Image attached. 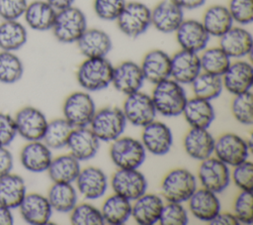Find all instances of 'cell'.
I'll use <instances>...</instances> for the list:
<instances>
[{"mask_svg":"<svg viewBox=\"0 0 253 225\" xmlns=\"http://www.w3.org/2000/svg\"><path fill=\"white\" fill-rule=\"evenodd\" d=\"M150 96L157 114L168 118L182 115L188 99L184 85L172 78L154 84Z\"/></svg>","mask_w":253,"mask_h":225,"instance_id":"6da1fadb","label":"cell"},{"mask_svg":"<svg viewBox=\"0 0 253 225\" xmlns=\"http://www.w3.org/2000/svg\"><path fill=\"white\" fill-rule=\"evenodd\" d=\"M113 69L107 57H85L76 70V79L85 91H100L111 85Z\"/></svg>","mask_w":253,"mask_h":225,"instance_id":"7a4b0ae2","label":"cell"},{"mask_svg":"<svg viewBox=\"0 0 253 225\" xmlns=\"http://www.w3.org/2000/svg\"><path fill=\"white\" fill-rule=\"evenodd\" d=\"M197 176L185 168L169 170L161 180L160 191L165 201L184 203L198 188Z\"/></svg>","mask_w":253,"mask_h":225,"instance_id":"3957f363","label":"cell"},{"mask_svg":"<svg viewBox=\"0 0 253 225\" xmlns=\"http://www.w3.org/2000/svg\"><path fill=\"white\" fill-rule=\"evenodd\" d=\"M88 28L85 13L72 5L57 10L53 26L50 31L56 41L62 44H76Z\"/></svg>","mask_w":253,"mask_h":225,"instance_id":"277c9868","label":"cell"},{"mask_svg":"<svg viewBox=\"0 0 253 225\" xmlns=\"http://www.w3.org/2000/svg\"><path fill=\"white\" fill-rule=\"evenodd\" d=\"M126 124L122 108L107 106L96 110L89 128L100 142L111 143L124 134Z\"/></svg>","mask_w":253,"mask_h":225,"instance_id":"5b68a950","label":"cell"},{"mask_svg":"<svg viewBox=\"0 0 253 225\" xmlns=\"http://www.w3.org/2000/svg\"><path fill=\"white\" fill-rule=\"evenodd\" d=\"M146 154L140 140L123 135L111 142L109 149L110 159L117 169H139Z\"/></svg>","mask_w":253,"mask_h":225,"instance_id":"8992f818","label":"cell"},{"mask_svg":"<svg viewBox=\"0 0 253 225\" xmlns=\"http://www.w3.org/2000/svg\"><path fill=\"white\" fill-rule=\"evenodd\" d=\"M116 22L125 36L135 39L151 26V9L139 1L126 2Z\"/></svg>","mask_w":253,"mask_h":225,"instance_id":"52a82bcc","label":"cell"},{"mask_svg":"<svg viewBox=\"0 0 253 225\" xmlns=\"http://www.w3.org/2000/svg\"><path fill=\"white\" fill-rule=\"evenodd\" d=\"M251 139H244L241 136L227 132L215 138L213 156L232 168L249 159L252 149Z\"/></svg>","mask_w":253,"mask_h":225,"instance_id":"ba28073f","label":"cell"},{"mask_svg":"<svg viewBox=\"0 0 253 225\" xmlns=\"http://www.w3.org/2000/svg\"><path fill=\"white\" fill-rule=\"evenodd\" d=\"M96 110L93 97L85 90L70 93L62 105L63 118L73 128L89 126Z\"/></svg>","mask_w":253,"mask_h":225,"instance_id":"9c48e42d","label":"cell"},{"mask_svg":"<svg viewBox=\"0 0 253 225\" xmlns=\"http://www.w3.org/2000/svg\"><path fill=\"white\" fill-rule=\"evenodd\" d=\"M196 176L201 187L217 194L224 191L231 183L230 168L214 156L201 161Z\"/></svg>","mask_w":253,"mask_h":225,"instance_id":"30bf717a","label":"cell"},{"mask_svg":"<svg viewBox=\"0 0 253 225\" xmlns=\"http://www.w3.org/2000/svg\"><path fill=\"white\" fill-rule=\"evenodd\" d=\"M122 110L126 122L135 127H144L157 115L151 96L141 90L126 95Z\"/></svg>","mask_w":253,"mask_h":225,"instance_id":"8fae6325","label":"cell"},{"mask_svg":"<svg viewBox=\"0 0 253 225\" xmlns=\"http://www.w3.org/2000/svg\"><path fill=\"white\" fill-rule=\"evenodd\" d=\"M113 192L133 201L147 190V179L138 169H117L111 177Z\"/></svg>","mask_w":253,"mask_h":225,"instance_id":"7c38bea8","label":"cell"},{"mask_svg":"<svg viewBox=\"0 0 253 225\" xmlns=\"http://www.w3.org/2000/svg\"><path fill=\"white\" fill-rule=\"evenodd\" d=\"M13 118L17 135H20L24 140L29 142L42 139L48 121L41 109L34 106H25Z\"/></svg>","mask_w":253,"mask_h":225,"instance_id":"4fadbf2b","label":"cell"},{"mask_svg":"<svg viewBox=\"0 0 253 225\" xmlns=\"http://www.w3.org/2000/svg\"><path fill=\"white\" fill-rule=\"evenodd\" d=\"M146 153L161 157L168 154L173 146V133L164 122L153 120L142 127L140 139Z\"/></svg>","mask_w":253,"mask_h":225,"instance_id":"5bb4252c","label":"cell"},{"mask_svg":"<svg viewBox=\"0 0 253 225\" xmlns=\"http://www.w3.org/2000/svg\"><path fill=\"white\" fill-rule=\"evenodd\" d=\"M78 193L87 200H96L103 197L109 186L106 172L93 166L81 168L74 181Z\"/></svg>","mask_w":253,"mask_h":225,"instance_id":"9a60e30c","label":"cell"},{"mask_svg":"<svg viewBox=\"0 0 253 225\" xmlns=\"http://www.w3.org/2000/svg\"><path fill=\"white\" fill-rule=\"evenodd\" d=\"M223 89L231 95L251 91L253 85V66L246 58L231 60L221 75Z\"/></svg>","mask_w":253,"mask_h":225,"instance_id":"2e32d148","label":"cell"},{"mask_svg":"<svg viewBox=\"0 0 253 225\" xmlns=\"http://www.w3.org/2000/svg\"><path fill=\"white\" fill-rule=\"evenodd\" d=\"M174 34L180 49L197 54L208 47L211 39L202 22L196 19H184Z\"/></svg>","mask_w":253,"mask_h":225,"instance_id":"e0dca14e","label":"cell"},{"mask_svg":"<svg viewBox=\"0 0 253 225\" xmlns=\"http://www.w3.org/2000/svg\"><path fill=\"white\" fill-rule=\"evenodd\" d=\"M144 81L139 63L133 60H124L114 66L111 84L125 95L140 90Z\"/></svg>","mask_w":253,"mask_h":225,"instance_id":"ac0fdd59","label":"cell"},{"mask_svg":"<svg viewBox=\"0 0 253 225\" xmlns=\"http://www.w3.org/2000/svg\"><path fill=\"white\" fill-rule=\"evenodd\" d=\"M218 39V46L231 59L246 58L252 53V34L243 26L233 25Z\"/></svg>","mask_w":253,"mask_h":225,"instance_id":"d6986e66","label":"cell"},{"mask_svg":"<svg viewBox=\"0 0 253 225\" xmlns=\"http://www.w3.org/2000/svg\"><path fill=\"white\" fill-rule=\"evenodd\" d=\"M184 19V10L172 0H161L151 9V26L163 34L175 33Z\"/></svg>","mask_w":253,"mask_h":225,"instance_id":"ffe728a7","label":"cell"},{"mask_svg":"<svg viewBox=\"0 0 253 225\" xmlns=\"http://www.w3.org/2000/svg\"><path fill=\"white\" fill-rule=\"evenodd\" d=\"M100 140L92 132L89 126L78 127L73 128L71 131L66 148L68 149V153L79 162H85L96 157L100 148Z\"/></svg>","mask_w":253,"mask_h":225,"instance_id":"44dd1931","label":"cell"},{"mask_svg":"<svg viewBox=\"0 0 253 225\" xmlns=\"http://www.w3.org/2000/svg\"><path fill=\"white\" fill-rule=\"evenodd\" d=\"M188 211L196 219L209 223L221 210L217 193L204 187H198L187 200Z\"/></svg>","mask_w":253,"mask_h":225,"instance_id":"7402d4cb","label":"cell"},{"mask_svg":"<svg viewBox=\"0 0 253 225\" xmlns=\"http://www.w3.org/2000/svg\"><path fill=\"white\" fill-rule=\"evenodd\" d=\"M201 72L199 54L180 49L171 56L170 78L180 84H191Z\"/></svg>","mask_w":253,"mask_h":225,"instance_id":"603a6c76","label":"cell"},{"mask_svg":"<svg viewBox=\"0 0 253 225\" xmlns=\"http://www.w3.org/2000/svg\"><path fill=\"white\" fill-rule=\"evenodd\" d=\"M18 208L23 220L31 225L49 223L53 211L47 197L38 192H27Z\"/></svg>","mask_w":253,"mask_h":225,"instance_id":"cb8c5ba5","label":"cell"},{"mask_svg":"<svg viewBox=\"0 0 253 225\" xmlns=\"http://www.w3.org/2000/svg\"><path fill=\"white\" fill-rule=\"evenodd\" d=\"M214 142L209 128L190 127L183 138V148L191 159L201 162L213 156Z\"/></svg>","mask_w":253,"mask_h":225,"instance_id":"d4e9b609","label":"cell"},{"mask_svg":"<svg viewBox=\"0 0 253 225\" xmlns=\"http://www.w3.org/2000/svg\"><path fill=\"white\" fill-rule=\"evenodd\" d=\"M164 203L160 194L145 192L131 201V217L139 225L157 224Z\"/></svg>","mask_w":253,"mask_h":225,"instance_id":"484cf974","label":"cell"},{"mask_svg":"<svg viewBox=\"0 0 253 225\" xmlns=\"http://www.w3.org/2000/svg\"><path fill=\"white\" fill-rule=\"evenodd\" d=\"M144 79L152 84L170 78L171 56L160 49L147 52L139 63Z\"/></svg>","mask_w":253,"mask_h":225,"instance_id":"4316f807","label":"cell"},{"mask_svg":"<svg viewBox=\"0 0 253 225\" xmlns=\"http://www.w3.org/2000/svg\"><path fill=\"white\" fill-rule=\"evenodd\" d=\"M51 150L42 141H29L20 152L22 167L34 173L46 171L52 160Z\"/></svg>","mask_w":253,"mask_h":225,"instance_id":"83f0119b","label":"cell"},{"mask_svg":"<svg viewBox=\"0 0 253 225\" xmlns=\"http://www.w3.org/2000/svg\"><path fill=\"white\" fill-rule=\"evenodd\" d=\"M76 44L84 57H107L113 48L110 35L98 28H87Z\"/></svg>","mask_w":253,"mask_h":225,"instance_id":"f1b7e54d","label":"cell"},{"mask_svg":"<svg viewBox=\"0 0 253 225\" xmlns=\"http://www.w3.org/2000/svg\"><path fill=\"white\" fill-rule=\"evenodd\" d=\"M57 10L45 0L29 2L23 15L27 26L38 32L51 30Z\"/></svg>","mask_w":253,"mask_h":225,"instance_id":"f546056e","label":"cell"},{"mask_svg":"<svg viewBox=\"0 0 253 225\" xmlns=\"http://www.w3.org/2000/svg\"><path fill=\"white\" fill-rule=\"evenodd\" d=\"M182 115L188 125L193 128H209L215 119L211 101L195 96L187 99Z\"/></svg>","mask_w":253,"mask_h":225,"instance_id":"4dcf8cb0","label":"cell"},{"mask_svg":"<svg viewBox=\"0 0 253 225\" xmlns=\"http://www.w3.org/2000/svg\"><path fill=\"white\" fill-rule=\"evenodd\" d=\"M27 185L25 179L12 171L0 177V204L10 209L18 208L25 195Z\"/></svg>","mask_w":253,"mask_h":225,"instance_id":"1f68e13d","label":"cell"},{"mask_svg":"<svg viewBox=\"0 0 253 225\" xmlns=\"http://www.w3.org/2000/svg\"><path fill=\"white\" fill-rule=\"evenodd\" d=\"M211 37L219 38L233 26V20L225 5L213 4L209 6L201 20Z\"/></svg>","mask_w":253,"mask_h":225,"instance_id":"d6a6232c","label":"cell"},{"mask_svg":"<svg viewBox=\"0 0 253 225\" xmlns=\"http://www.w3.org/2000/svg\"><path fill=\"white\" fill-rule=\"evenodd\" d=\"M46 197L53 211L69 213L78 203L79 193L73 183L52 182Z\"/></svg>","mask_w":253,"mask_h":225,"instance_id":"836d02e7","label":"cell"},{"mask_svg":"<svg viewBox=\"0 0 253 225\" xmlns=\"http://www.w3.org/2000/svg\"><path fill=\"white\" fill-rule=\"evenodd\" d=\"M80 163L69 153L60 155L52 158L46 171L52 182L74 183L81 169Z\"/></svg>","mask_w":253,"mask_h":225,"instance_id":"e575fe53","label":"cell"},{"mask_svg":"<svg viewBox=\"0 0 253 225\" xmlns=\"http://www.w3.org/2000/svg\"><path fill=\"white\" fill-rule=\"evenodd\" d=\"M100 210L105 224L123 225L131 217V201L113 193L105 198Z\"/></svg>","mask_w":253,"mask_h":225,"instance_id":"d590c367","label":"cell"},{"mask_svg":"<svg viewBox=\"0 0 253 225\" xmlns=\"http://www.w3.org/2000/svg\"><path fill=\"white\" fill-rule=\"evenodd\" d=\"M28 41V31L19 20H2L0 23V50L16 52Z\"/></svg>","mask_w":253,"mask_h":225,"instance_id":"8d00e7d4","label":"cell"},{"mask_svg":"<svg viewBox=\"0 0 253 225\" xmlns=\"http://www.w3.org/2000/svg\"><path fill=\"white\" fill-rule=\"evenodd\" d=\"M202 71L221 76L231 62V58L219 47H207L200 54Z\"/></svg>","mask_w":253,"mask_h":225,"instance_id":"74e56055","label":"cell"},{"mask_svg":"<svg viewBox=\"0 0 253 225\" xmlns=\"http://www.w3.org/2000/svg\"><path fill=\"white\" fill-rule=\"evenodd\" d=\"M73 127L63 118H55L47 122L42 141L52 151L66 148Z\"/></svg>","mask_w":253,"mask_h":225,"instance_id":"f35d334b","label":"cell"},{"mask_svg":"<svg viewBox=\"0 0 253 225\" xmlns=\"http://www.w3.org/2000/svg\"><path fill=\"white\" fill-rule=\"evenodd\" d=\"M195 97L212 101L223 91L221 76L202 71L190 84Z\"/></svg>","mask_w":253,"mask_h":225,"instance_id":"ab89813d","label":"cell"},{"mask_svg":"<svg viewBox=\"0 0 253 225\" xmlns=\"http://www.w3.org/2000/svg\"><path fill=\"white\" fill-rule=\"evenodd\" d=\"M24 74V64L15 52L0 51V82L13 84Z\"/></svg>","mask_w":253,"mask_h":225,"instance_id":"60d3db41","label":"cell"},{"mask_svg":"<svg viewBox=\"0 0 253 225\" xmlns=\"http://www.w3.org/2000/svg\"><path fill=\"white\" fill-rule=\"evenodd\" d=\"M231 114L236 122L250 127L253 124V95L251 91L233 95L230 104Z\"/></svg>","mask_w":253,"mask_h":225,"instance_id":"b9f144b4","label":"cell"},{"mask_svg":"<svg viewBox=\"0 0 253 225\" xmlns=\"http://www.w3.org/2000/svg\"><path fill=\"white\" fill-rule=\"evenodd\" d=\"M70 213V223L73 225H103L105 224L100 208L89 202L77 203Z\"/></svg>","mask_w":253,"mask_h":225,"instance_id":"7bdbcfd3","label":"cell"},{"mask_svg":"<svg viewBox=\"0 0 253 225\" xmlns=\"http://www.w3.org/2000/svg\"><path fill=\"white\" fill-rule=\"evenodd\" d=\"M232 213L239 224L250 225L253 223V194L252 191L240 190L232 204Z\"/></svg>","mask_w":253,"mask_h":225,"instance_id":"ee69618b","label":"cell"},{"mask_svg":"<svg viewBox=\"0 0 253 225\" xmlns=\"http://www.w3.org/2000/svg\"><path fill=\"white\" fill-rule=\"evenodd\" d=\"M189 223V211L183 203L166 201L158 221L160 225H187Z\"/></svg>","mask_w":253,"mask_h":225,"instance_id":"f6af8a7d","label":"cell"},{"mask_svg":"<svg viewBox=\"0 0 253 225\" xmlns=\"http://www.w3.org/2000/svg\"><path fill=\"white\" fill-rule=\"evenodd\" d=\"M230 179L239 190L252 191L253 188V164L246 160L230 169Z\"/></svg>","mask_w":253,"mask_h":225,"instance_id":"bcb514c9","label":"cell"},{"mask_svg":"<svg viewBox=\"0 0 253 225\" xmlns=\"http://www.w3.org/2000/svg\"><path fill=\"white\" fill-rule=\"evenodd\" d=\"M226 7L233 23L243 27L252 23L253 0H229Z\"/></svg>","mask_w":253,"mask_h":225,"instance_id":"7dc6e473","label":"cell"},{"mask_svg":"<svg viewBox=\"0 0 253 225\" xmlns=\"http://www.w3.org/2000/svg\"><path fill=\"white\" fill-rule=\"evenodd\" d=\"M126 3V0H93V10L103 21H116Z\"/></svg>","mask_w":253,"mask_h":225,"instance_id":"c3c4849f","label":"cell"},{"mask_svg":"<svg viewBox=\"0 0 253 225\" xmlns=\"http://www.w3.org/2000/svg\"><path fill=\"white\" fill-rule=\"evenodd\" d=\"M28 3V0H0V18L19 20L23 17Z\"/></svg>","mask_w":253,"mask_h":225,"instance_id":"681fc988","label":"cell"},{"mask_svg":"<svg viewBox=\"0 0 253 225\" xmlns=\"http://www.w3.org/2000/svg\"><path fill=\"white\" fill-rule=\"evenodd\" d=\"M17 130L14 118L4 112H0V147H8L16 138Z\"/></svg>","mask_w":253,"mask_h":225,"instance_id":"f907efd6","label":"cell"},{"mask_svg":"<svg viewBox=\"0 0 253 225\" xmlns=\"http://www.w3.org/2000/svg\"><path fill=\"white\" fill-rule=\"evenodd\" d=\"M14 158L7 147H0V177L12 171Z\"/></svg>","mask_w":253,"mask_h":225,"instance_id":"816d5d0a","label":"cell"},{"mask_svg":"<svg viewBox=\"0 0 253 225\" xmlns=\"http://www.w3.org/2000/svg\"><path fill=\"white\" fill-rule=\"evenodd\" d=\"M211 225H239L234 214L229 211L220 210L213 218L209 222Z\"/></svg>","mask_w":253,"mask_h":225,"instance_id":"f5cc1de1","label":"cell"},{"mask_svg":"<svg viewBox=\"0 0 253 225\" xmlns=\"http://www.w3.org/2000/svg\"><path fill=\"white\" fill-rule=\"evenodd\" d=\"M183 10H196L203 7L207 0H172Z\"/></svg>","mask_w":253,"mask_h":225,"instance_id":"db71d44e","label":"cell"},{"mask_svg":"<svg viewBox=\"0 0 253 225\" xmlns=\"http://www.w3.org/2000/svg\"><path fill=\"white\" fill-rule=\"evenodd\" d=\"M14 223V216L12 209L0 204V225H12Z\"/></svg>","mask_w":253,"mask_h":225,"instance_id":"11a10c76","label":"cell"},{"mask_svg":"<svg viewBox=\"0 0 253 225\" xmlns=\"http://www.w3.org/2000/svg\"><path fill=\"white\" fill-rule=\"evenodd\" d=\"M45 1H47L56 10H61L63 8L72 6L74 5V2H75V0H45Z\"/></svg>","mask_w":253,"mask_h":225,"instance_id":"9f6ffc18","label":"cell"}]
</instances>
